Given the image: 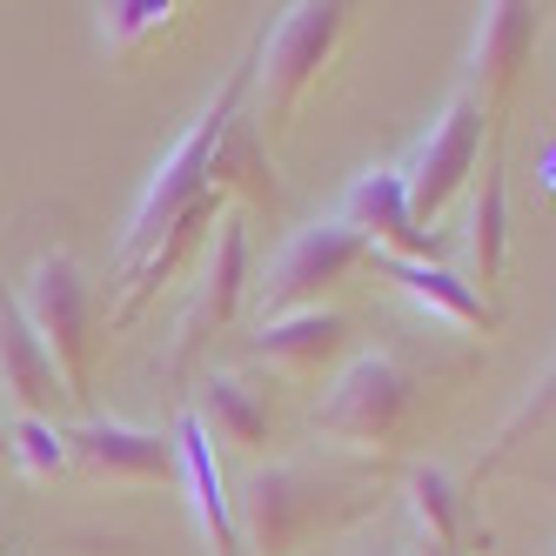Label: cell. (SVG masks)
<instances>
[{
    "label": "cell",
    "instance_id": "1",
    "mask_svg": "<svg viewBox=\"0 0 556 556\" xmlns=\"http://www.w3.org/2000/svg\"><path fill=\"white\" fill-rule=\"evenodd\" d=\"M249 94H255V54L242 61L222 81V94L194 114V128L154 162V175H148V188H141V202H135V222H128V235H122V262H128V275L168 242V235L202 208V202H215V154H222V141H228V128H235V114H249Z\"/></svg>",
    "mask_w": 556,
    "mask_h": 556
},
{
    "label": "cell",
    "instance_id": "2",
    "mask_svg": "<svg viewBox=\"0 0 556 556\" xmlns=\"http://www.w3.org/2000/svg\"><path fill=\"white\" fill-rule=\"evenodd\" d=\"M342 34H349V8H336V0H302V8H289L262 34V48H255V108H249L255 128H268V135L289 128L302 88L329 67Z\"/></svg>",
    "mask_w": 556,
    "mask_h": 556
},
{
    "label": "cell",
    "instance_id": "3",
    "mask_svg": "<svg viewBox=\"0 0 556 556\" xmlns=\"http://www.w3.org/2000/svg\"><path fill=\"white\" fill-rule=\"evenodd\" d=\"M21 315H27V329L48 342L54 355V369L67 382V395H88V363H94V289H88V275L74 255H41L27 275V289L14 295Z\"/></svg>",
    "mask_w": 556,
    "mask_h": 556
},
{
    "label": "cell",
    "instance_id": "4",
    "mask_svg": "<svg viewBox=\"0 0 556 556\" xmlns=\"http://www.w3.org/2000/svg\"><path fill=\"white\" fill-rule=\"evenodd\" d=\"M363 262H369V242H363V235H349L342 222H308V228H295L289 242H282V255L268 262L262 289H255L262 323H282V315L323 308V295L336 282H349Z\"/></svg>",
    "mask_w": 556,
    "mask_h": 556
},
{
    "label": "cell",
    "instance_id": "5",
    "mask_svg": "<svg viewBox=\"0 0 556 556\" xmlns=\"http://www.w3.org/2000/svg\"><path fill=\"white\" fill-rule=\"evenodd\" d=\"M342 483L308 463H275V469H255L249 490L235 496V530H242V549L255 556H289L315 523L329 516V496Z\"/></svg>",
    "mask_w": 556,
    "mask_h": 556
},
{
    "label": "cell",
    "instance_id": "6",
    "mask_svg": "<svg viewBox=\"0 0 556 556\" xmlns=\"http://www.w3.org/2000/svg\"><path fill=\"white\" fill-rule=\"evenodd\" d=\"M416 389L403 376L395 355H355V363L336 376L329 403L315 409V429L336 435V443H363V450H389L409 422Z\"/></svg>",
    "mask_w": 556,
    "mask_h": 556
},
{
    "label": "cell",
    "instance_id": "7",
    "mask_svg": "<svg viewBox=\"0 0 556 556\" xmlns=\"http://www.w3.org/2000/svg\"><path fill=\"white\" fill-rule=\"evenodd\" d=\"M483 108L469 101V88H456L450 101H443V114L429 122V135L416 141V154H409V168H403V194H409V215H416V228L429 235V222L443 215L450 202H456V188L476 175V154H483Z\"/></svg>",
    "mask_w": 556,
    "mask_h": 556
},
{
    "label": "cell",
    "instance_id": "8",
    "mask_svg": "<svg viewBox=\"0 0 556 556\" xmlns=\"http://www.w3.org/2000/svg\"><path fill=\"white\" fill-rule=\"evenodd\" d=\"M249 295V228L235 208L215 215V235H208V262L202 275H194V295L181 308V323H175V349H168V376H188V363L208 349L215 329H228V315L242 308Z\"/></svg>",
    "mask_w": 556,
    "mask_h": 556
},
{
    "label": "cell",
    "instance_id": "9",
    "mask_svg": "<svg viewBox=\"0 0 556 556\" xmlns=\"http://www.w3.org/2000/svg\"><path fill=\"white\" fill-rule=\"evenodd\" d=\"M349 235H363L369 255H389V262H435V235L416 228L409 215V194H403V168H363L349 188H342V215H336Z\"/></svg>",
    "mask_w": 556,
    "mask_h": 556
},
{
    "label": "cell",
    "instance_id": "10",
    "mask_svg": "<svg viewBox=\"0 0 556 556\" xmlns=\"http://www.w3.org/2000/svg\"><path fill=\"white\" fill-rule=\"evenodd\" d=\"M67 463H81L94 476H114V483H162L175 476V435L141 429L122 416H88L81 429H67Z\"/></svg>",
    "mask_w": 556,
    "mask_h": 556
},
{
    "label": "cell",
    "instance_id": "11",
    "mask_svg": "<svg viewBox=\"0 0 556 556\" xmlns=\"http://www.w3.org/2000/svg\"><path fill=\"white\" fill-rule=\"evenodd\" d=\"M530 48H536V8H523V0L483 8L476 48H469V101L483 108V122H496L509 108V88H516V74H523Z\"/></svg>",
    "mask_w": 556,
    "mask_h": 556
},
{
    "label": "cell",
    "instance_id": "12",
    "mask_svg": "<svg viewBox=\"0 0 556 556\" xmlns=\"http://www.w3.org/2000/svg\"><path fill=\"white\" fill-rule=\"evenodd\" d=\"M0 395L14 403V416H41V422L54 403H67V382L54 369L48 342L27 329V315L8 289H0Z\"/></svg>",
    "mask_w": 556,
    "mask_h": 556
},
{
    "label": "cell",
    "instance_id": "13",
    "mask_svg": "<svg viewBox=\"0 0 556 556\" xmlns=\"http://www.w3.org/2000/svg\"><path fill=\"white\" fill-rule=\"evenodd\" d=\"M342 349H349V315H336V308H302V315L262 323V329L249 336V355H255V363L289 369V376H323Z\"/></svg>",
    "mask_w": 556,
    "mask_h": 556
},
{
    "label": "cell",
    "instance_id": "14",
    "mask_svg": "<svg viewBox=\"0 0 556 556\" xmlns=\"http://www.w3.org/2000/svg\"><path fill=\"white\" fill-rule=\"evenodd\" d=\"M175 456H181L194 516H202V536L215 543V556H249L242 549V530H235V503L222 496V476H215V443H208V429L194 422V416L175 422Z\"/></svg>",
    "mask_w": 556,
    "mask_h": 556
},
{
    "label": "cell",
    "instance_id": "15",
    "mask_svg": "<svg viewBox=\"0 0 556 556\" xmlns=\"http://www.w3.org/2000/svg\"><path fill=\"white\" fill-rule=\"evenodd\" d=\"M194 422H202L208 429V443H228V450H262L268 443V429H275V416H268V403H262V395L242 382V376H202V389H194V409H188Z\"/></svg>",
    "mask_w": 556,
    "mask_h": 556
},
{
    "label": "cell",
    "instance_id": "16",
    "mask_svg": "<svg viewBox=\"0 0 556 556\" xmlns=\"http://www.w3.org/2000/svg\"><path fill=\"white\" fill-rule=\"evenodd\" d=\"M369 262H376L403 295H416L422 308L450 315V323H463V329H490V323H496L490 295H476L469 275H450V268H435V262H389V255H369Z\"/></svg>",
    "mask_w": 556,
    "mask_h": 556
},
{
    "label": "cell",
    "instance_id": "17",
    "mask_svg": "<svg viewBox=\"0 0 556 556\" xmlns=\"http://www.w3.org/2000/svg\"><path fill=\"white\" fill-rule=\"evenodd\" d=\"M503 255H509V194H503V162L490 154L483 188L469 202V289L476 295L503 275Z\"/></svg>",
    "mask_w": 556,
    "mask_h": 556
},
{
    "label": "cell",
    "instance_id": "18",
    "mask_svg": "<svg viewBox=\"0 0 556 556\" xmlns=\"http://www.w3.org/2000/svg\"><path fill=\"white\" fill-rule=\"evenodd\" d=\"M168 27H175L168 0H114V8H94V34L114 61H135L148 41H162Z\"/></svg>",
    "mask_w": 556,
    "mask_h": 556
},
{
    "label": "cell",
    "instance_id": "19",
    "mask_svg": "<svg viewBox=\"0 0 556 556\" xmlns=\"http://www.w3.org/2000/svg\"><path fill=\"white\" fill-rule=\"evenodd\" d=\"M409 509H416V530L429 543H463V490L450 483L443 469H416L409 476Z\"/></svg>",
    "mask_w": 556,
    "mask_h": 556
},
{
    "label": "cell",
    "instance_id": "20",
    "mask_svg": "<svg viewBox=\"0 0 556 556\" xmlns=\"http://www.w3.org/2000/svg\"><path fill=\"white\" fill-rule=\"evenodd\" d=\"M8 456L27 476H54V469H67V429H54L41 416H14L8 422Z\"/></svg>",
    "mask_w": 556,
    "mask_h": 556
},
{
    "label": "cell",
    "instance_id": "21",
    "mask_svg": "<svg viewBox=\"0 0 556 556\" xmlns=\"http://www.w3.org/2000/svg\"><path fill=\"white\" fill-rule=\"evenodd\" d=\"M409 556H456V549H450V543H429V536H416V549H409Z\"/></svg>",
    "mask_w": 556,
    "mask_h": 556
},
{
    "label": "cell",
    "instance_id": "22",
    "mask_svg": "<svg viewBox=\"0 0 556 556\" xmlns=\"http://www.w3.org/2000/svg\"><path fill=\"white\" fill-rule=\"evenodd\" d=\"M355 556H409V549H395V543H376V549H355Z\"/></svg>",
    "mask_w": 556,
    "mask_h": 556
},
{
    "label": "cell",
    "instance_id": "23",
    "mask_svg": "<svg viewBox=\"0 0 556 556\" xmlns=\"http://www.w3.org/2000/svg\"><path fill=\"white\" fill-rule=\"evenodd\" d=\"M0 456H8V429H0Z\"/></svg>",
    "mask_w": 556,
    "mask_h": 556
}]
</instances>
